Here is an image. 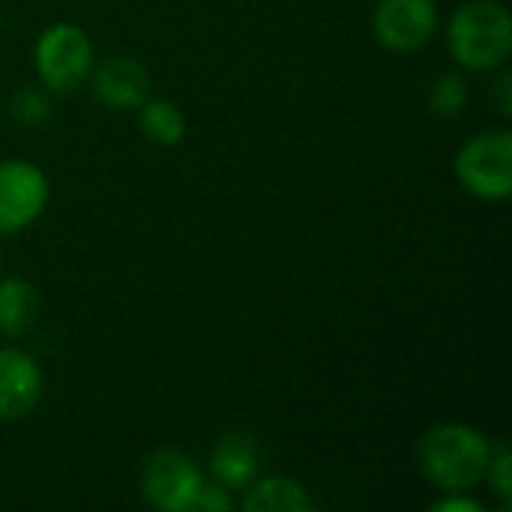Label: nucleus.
Wrapping results in <instances>:
<instances>
[{
	"label": "nucleus",
	"instance_id": "1a4fd4ad",
	"mask_svg": "<svg viewBox=\"0 0 512 512\" xmlns=\"http://www.w3.org/2000/svg\"><path fill=\"white\" fill-rule=\"evenodd\" d=\"M93 96L114 111L141 108L150 99V72L132 57H111L93 72Z\"/></svg>",
	"mask_w": 512,
	"mask_h": 512
},
{
	"label": "nucleus",
	"instance_id": "6ab92c4d",
	"mask_svg": "<svg viewBox=\"0 0 512 512\" xmlns=\"http://www.w3.org/2000/svg\"><path fill=\"white\" fill-rule=\"evenodd\" d=\"M495 102L501 108V114H512V72L504 69L495 81Z\"/></svg>",
	"mask_w": 512,
	"mask_h": 512
},
{
	"label": "nucleus",
	"instance_id": "f03ea898",
	"mask_svg": "<svg viewBox=\"0 0 512 512\" xmlns=\"http://www.w3.org/2000/svg\"><path fill=\"white\" fill-rule=\"evenodd\" d=\"M450 51L471 72H492L507 63L512 51V21L504 3L471 0L450 18Z\"/></svg>",
	"mask_w": 512,
	"mask_h": 512
},
{
	"label": "nucleus",
	"instance_id": "0eeeda50",
	"mask_svg": "<svg viewBox=\"0 0 512 512\" xmlns=\"http://www.w3.org/2000/svg\"><path fill=\"white\" fill-rule=\"evenodd\" d=\"M372 24L384 48L408 54L435 36L438 6L435 0H381L375 6Z\"/></svg>",
	"mask_w": 512,
	"mask_h": 512
},
{
	"label": "nucleus",
	"instance_id": "6e6552de",
	"mask_svg": "<svg viewBox=\"0 0 512 512\" xmlns=\"http://www.w3.org/2000/svg\"><path fill=\"white\" fill-rule=\"evenodd\" d=\"M42 399V372L18 348L0 351V420H24Z\"/></svg>",
	"mask_w": 512,
	"mask_h": 512
},
{
	"label": "nucleus",
	"instance_id": "9d476101",
	"mask_svg": "<svg viewBox=\"0 0 512 512\" xmlns=\"http://www.w3.org/2000/svg\"><path fill=\"white\" fill-rule=\"evenodd\" d=\"M261 456L249 435L231 432L213 450V477L225 489H249L258 477Z\"/></svg>",
	"mask_w": 512,
	"mask_h": 512
},
{
	"label": "nucleus",
	"instance_id": "423d86ee",
	"mask_svg": "<svg viewBox=\"0 0 512 512\" xmlns=\"http://www.w3.org/2000/svg\"><path fill=\"white\" fill-rule=\"evenodd\" d=\"M48 204V177L33 162H0V234H18Z\"/></svg>",
	"mask_w": 512,
	"mask_h": 512
},
{
	"label": "nucleus",
	"instance_id": "39448f33",
	"mask_svg": "<svg viewBox=\"0 0 512 512\" xmlns=\"http://www.w3.org/2000/svg\"><path fill=\"white\" fill-rule=\"evenodd\" d=\"M201 474L189 456L177 450H156L141 471V495L162 512H192L201 492Z\"/></svg>",
	"mask_w": 512,
	"mask_h": 512
},
{
	"label": "nucleus",
	"instance_id": "4468645a",
	"mask_svg": "<svg viewBox=\"0 0 512 512\" xmlns=\"http://www.w3.org/2000/svg\"><path fill=\"white\" fill-rule=\"evenodd\" d=\"M468 102V87L459 75H444L435 78L432 90H429V108L441 117H453L465 108Z\"/></svg>",
	"mask_w": 512,
	"mask_h": 512
},
{
	"label": "nucleus",
	"instance_id": "f3484780",
	"mask_svg": "<svg viewBox=\"0 0 512 512\" xmlns=\"http://www.w3.org/2000/svg\"><path fill=\"white\" fill-rule=\"evenodd\" d=\"M192 510L201 512H228L231 510V498L225 492V486L213 483V486H201L198 498H195V507Z\"/></svg>",
	"mask_w": 512,
	"mask_h": 512
},
{
	"label": "nucleus",
	"instance_id": "9b49d317",
	"mask_svg": "<svg viewBox=\"0 0 512 512\" xmlns=\"http://www.w3.org/2000/svg\"><path fill=\"white\" fill-rule=\"evenodd\" d=\"M246 512H312V495L291 477H270L261 483H252L249 495L243 498Z\"/></svg>",
	"mask_w": 512,
	"mask_h": 512
},
{
	"label": "nucleus",
	"instance_id": "2eb2a0df",
	"mask_svg": "<svg viewBox=\"0 0 512 512\" xmlns=\"http://www.w3.org/2000/svg\"><path fill=\"white\" fill-rule=\"evenodd\" d=\"M12 111H15V117H18L21 123L36 126V123H42V120L48 117L51 105H48V96H45L42 90L27 87V90H21V93L12 99Z\"/></svg>",
	"mask_w": 512,
	"mask_h": 512
},
{
	"label": "nucleus",
	"instance_id": "f257e3e1",
	"mask_svg": "<svg viewBox=\"0 0 512 512\" xmlns=\"http://www.w3.org/2000/svg\"><path fill=\"white\" fill-rule=\"evenodd\" d=\"M489 459V438L462 423L435 426L417 444V468L432 486L447 492H465L477 486L489 471Z\"/></svg>",
	"mask_w": 512,
	"mask_h": 512
},
{
	"label": "nucleus",
	"instance_id": "7ed1b4c3",
	"mask_svg": "<svg viewBox=\"0 0 512 512\" xmlns=\"http://www.w3.org/2000/svg\"><path fill=\"white\" fill-rule=\"evenodd\" d=\"M459 183L483 198L504 201L512 192V135L507 129H492L474 135L456 156Z\"/></svg>",
	"mask_w": 512,
	"mask_h": 512
},
{
	"label": "nucleus",
	"instance_id": "20e7f679",
	"mask_svg": "<svg viewBox=\"0 0 512 512\" xmlns=\"http://www.w3.org/2000/svg\"><path fill=\"white\" fill-rule=\"evenodd\" d=\"M33 63L48 90L72 93L75 87H81L90 78L93 45L81 27L60 21V24H51L48 30H42V36L36 39Z\"/></svg>",
	"mask_w": 512,
	"mask_h": 512
},
{
	"label": "nucleus",
	"instance_id": "a211bd4d",
	"mask_svg": "<svg viewBox=\"0 0 512 512\" xmlns=\"http://www.w3.org/2000/svg\"><path fill=\"white\" fill-rule=\"evenodd\" d=\"M432 512H483V504H477V501H471V498L453 492L450 498L435 501V504H432Z\"/></svg>",
	"mask_w": 512,
	"mask_h": 512
},
{
	"label": "nucleus",
	"instance_id": "dca6fc26",
	"mask_svg": "<svg viewBox=\"0 0 512 512\" xmlns=\"http://www.w3.org/2000/svg\"><path fill=\"white\" fill-rule=\"evenodd\" d=\"M510 468H512V459H510V450H507V447H501L498 453H492L486 477H489V483L495 486V492H498L504 501H510V495H512Z\"/></svg>",
	"mask_w": 512,
	"mask_h": 512
},
{
	"label": "nucleus",
	"instance_id": "f8f14e48",
	"mask_svg": "<svg viewBox=\"0 0 512 512\" xmlns=\"http://www.w3.org/2000/svg\"><path fill=\"white\" fill-rule=\"evenodd\" d=\"M39 300L36 288L24 279H3L0 282V333L21 336L36 318Z\"/></svg>",
	"mask_w": 512,
	"mask_h": 512
},
{
	"label": "nucleus",
	"instance_id": "ddd939ff",
	"mask_svg": "<svg viewBox=\"0 0 512 512\" xmlns=\"http://www.w3.org/2000/svg\"><path fill=\"white\" fill-rule=\"evenodd\" d=\"M141 132L156 144H177L186 135V117L168 99H144V105H141Z\"/></svg>",
	"mask_w": 512,
	"mask_h": 512
}]
</instances>
